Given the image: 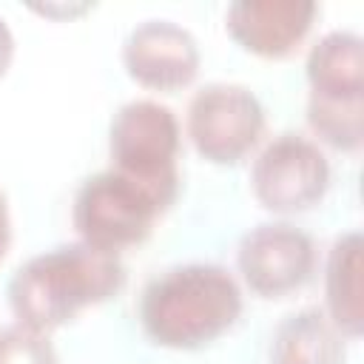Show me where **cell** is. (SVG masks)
<instances>
[{
  "mask_svg": "<svg viewBox=\"0 0 364 364\" xmlns=\"http://www.w3.org/2000/svg\"><path fill=\"white\" fill-rule=\"evenodd\" d=\"M122 287L125 267L117 253L74 242L26 259L9 279L6 296L20 324L51 333L105 304Z\"/></svg>",
  "mask_w": 364,
  "mask_h": 364,
  "instance_id": "obj_1",
  "label": "cell"
},
{
  "mask_svg": "<svg viewBox=\"0 0 364 364\" xmlns=\"http://www.w3.org/2000/svg\"><path fill=\"white\" fill-rule=\"evenodd\" d=\"M242 290L210 262L176 264L154 276L139 296V324L151 344L165 350H202L236 327Z\"/></svg>",
  "mask_w": 364,
  "mask_h": 364,
  "instance_id": "obj_2",
  "label": "cell"
},
{
  "mask_svg": "<svg viewBox=\"0 0 364 364\" xmlns=\"http://www.w3.org/2000/svg\"><path fill=\"white\" fill-rule=\"evenodd\" d=\"M307 125L341 154L364 145V40L355 31H327L307 54Z\"/></svg>",
  "mask_w": 364,
  "mask_h": 364,
  "instance_id": "obj_3",
  "label": "cell"
},
{
  "mask_svg": "<svg viewBox=\"0 0 364 364\" xmlns=\"http://www.w3.org/2000/svg\"><path fill=\"white\" fill-rule=\"evenodd\" d=\"M179 119L156 100H131L108 125V171L154 196L165 210L179 196Z\"/></svg>",
  "mask_w": 364,
  "mask_h": 364,
  "instance_id": "obj_4",
  "label": "cell"
},
{
  "mask_svg": "<svg viewBox=\"0 0 364 364\" xmlns=\"http://www.w3.org/2000/svg\"><path fill=\"white\" fill-rule=\"evenodd\" d=\"M165 213L154 196L105 168L80 185L71 222L80 242L119 256V250L142 245Z\"/></svg>",
  "mask_w": 364,
  "mask_h": 364,
  "instance_id": "obj_5",
  "label": "cell"
},
{
  "mask_svg": "<svg viewBox=\"0 0 364 364\" xmlns=\"http://www.w3.org/2000/svg\"><path fill=\"white\" fill-rule=\"evenodd\" d=\"M185 128L205 162L239 165L264 134V108L247 85L208 82L191 97Z\"/></svg>",
  "mask_w": 364,
  "mask_h": 364,
  "instance_id": "obj_6",
  "label": "cell"
},
{
  "mask_svg": "<svg viewBox=\"0 0 364 364\" xmlns=\"http://www.w3.org/2000/svg\"><path fill=\"white\" fill-rule=\"evenodd\" d=\"M256 202L279 216H296L316 208L330 188V162L318 142L301 134L270 139L250 168Z\"/></svg>",
  "mask_w": 364,
  "mask_h": 364,
  "instance_id": "obj_7",
  "label": "cell"
},
{
  "mask_svg": "<svg viewBox=\"0 0 364 364\" xmlns=\"http://www.w3.org/2000/svg\"><path fill=\"white\" fill-rule=\"evenodd\" d=\"M236 267L253 296L284 299L313 279L316 245L296 225L264 222L239 239Z\"/></svg>",
  "mask_w": 364,
  "mask_h": 364,
  "instance_id": "obj_8",
  "label": "cell"
},
{
  "mask_svg": "<svg viewBox=\"0 0 364 364\" xmlns=\"http://www.w3.org/2000/svg\"><path fill=\"white\" fill-rule=\"evenodd\" d=\"M199 63L193 34L173 20H145L122 43L125 74L148 91L173 94L188 88L199 74Z\"/></svg>",
  "mask_w": 364,
  "mask_h": 364,
  "instance_id": "obj_9",
  "label": "cell"
},
{
  "mask_svg": "<svg viewBox=\"0 0 364 364\" xmlns=\"http://www.w3.org/2000/svg\"><path fill=\"white\" fill-rule=\"evenodd\" d=\"M316 14L313 0H236L225 11V28L242 51L287 60L307 40Z\"/></svg>",
  "mask_w": 364,
  "mask_h": 364,
  "instance_id": "obj_10",
  "label": "cell"
},
{
  "mask_svg": "<svg viewBox=\"0 0 364 364\" xmlns=\"http://www.w3.org/2000/svg\"><path fill=\"white\" fill-rule=\"evenodd\" d=\"M270 364H344V336L318 307L284 316L270 336Z\"/></svg>",
  "mask_w": 364,
  "mask_h": 364,
  "instance_id": "obj_11",
  "label": "cell"
},
{
  "mask_svg": "<svg viewBox=\"0 0 364 364\" xmlns=\"http://www.w3.org/2000/svg\"><path fill=\"white\" fill-rule=\"evenodd\" d=\"M361 233H341L324 267V316L344 338H358L364 330V307H361Z\"/></svg>",
  "mask_w": 364,
  "mask_h": 364,
  "instance_id": "obj_12",
  "label": "cell"
},
{
  "mask_svg": "<svg viewBox=\"0 0 364 364\" xmlns=\"http://www.w3.org/2000/svg\"><path fill=\"white\" fill-rule=\"evenodd\" d=\"M0 364H60V358L48 333L14 321L0 330Z\"/></svg>",
  "mask_w": 364,
  "mask_h": 364,
  "instance_id": "obj_13",
  "label": "cell"
},
{
  "mask_svg": "<svg viewBox=\"0 0 364 364\" xmlns=\"http://www.w3.org/2000/svg\"><path fill=\"white\" fill-rule=\"evenodd\" d=\"M11 60H14V34H11V28L6 26V20L0 17V80H3L6 71L11 68Z\"/></svg>",
  "mask_w": 364,
  "mask_h": 364,
  "instance_id": "obj_14",
  "label": "cell"
},
{
  "mask_svg": "<svg viewBox=\"0 0 364 364\" xmlns=\"http://www.w3.org/2000/svg\"><path fill=\"white\" fill-rule=\"evenodd\" d=\"M9 250H11V216H9L6 193L0 188V262L9 256Z\"/></svg>",
  "mask_w": 364,
  "mask_h": 364,
  "instance_id": "obj_15",
  "label": "cell"
}]
</instances>
